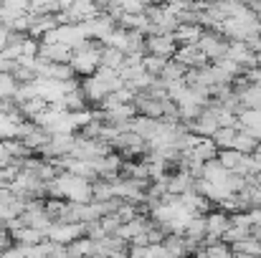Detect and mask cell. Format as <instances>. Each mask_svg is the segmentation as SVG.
Here are the masks:
<instances>
[{
    "instance_id": "cell-1",
    "label": "cell",
    "mask_w": 261,
    "mask_h": 258,
    "mask_svg": "<svg viewBox=\"0 0 261 258\" xmlns=\"http://www.w3.org/2000/svg\"><path fill=\"white\" fill-rule=\"evenodd\" d=\"M101 51H104V43L101 41H89L87 46L76 48L74 56H71V69L76 76L82 79H89L99 71L101 66Z\"/></svg>"
},
{
    "instance_id": "cell-2",
    "label": "cell",
    "mask_w": 261,
    "mask_h": 258,
    "mask_svg": "<svg viewBox=\"0 0 261 258\" xmlns=\"http://www.w3.org/2000/svg\"><path fill=\"white\" fill-rule=\"evenodd\" d=\"M205 228H208V236H205V241L200 243L203 248L223 241V236H226L228 228H231V215L223 213V210H211V213L205 215Z\"/></svg>"
},
{
    "instance_id": "cell-3",
    "label": "cell",
    "mask_w": 261,
    "mask_h": 258,
    "mask_svg": "<svg viewBox=\"0 0 261 258\" xmlns=\"http://www.w3.org/2000/svg\"><path fill=\"white\" fill-rule=\"evenodd\" d=\"M46 238L59 246H71L74 241L87 238V228H84V223H54Z\"/></svg>"
},
{
    "instance_id": "cell-4",
    "label": "cell",
    "mask_w": 261,
    "mask_h": 258,
    "mask_svg": "<svg viewBox=\"0 0 261 258\" xmlns=\"http://www.w3.org/2000/svg\"><path fill=\"white\" fill-rule=\"evenodd\" d=\"M198 48H200V53L208 59V61H221L226 53H228V41L221 36V33H216V31H205L203 33V38L198 41Z\"/></svg>"
},
{
    "instance_id": "cell-5",
    "label": "cell",
    "mask_w": 261,
    "mask_h": 258,
    "mask_svg": "<svg viewBox=\"0 0 261 258\" xmlns=\"http://www.w3.org/2000/svg\"><path fill=\"white\" fill-rule=\"evenodd\" d=\"M74 145H76V134H56L41 150V155L46 160H61V157H69L74 152Z\"/></svg>"
},
{
    "instance_id": "cell-6",
    "label": "cell",
    "mask_w": 261,
    "mask_h": 258,
    "mask_svg": "<svg viewBox=\"0 0 261 258\" xmlns=\"http://www.w3.org/2000/svg\"><path fill=\"white\" fill-rule=\"evenodd\" d=\"M185 129L193 132V134L200 137V139H213V134L221 129V124H218V117H216L211 109H203V114H200L195 122L185 124Z\"/></svg>"
},
{
    "instance_id": "cell-7",
    "label": "cell",
    "mask_w": 261,
    "mask_h": 258,
    "mask_svg": "<svg viewBox=\"0 0 261 258\" xmlns=\"http://www.w3.org/2000/svg\"><path fill=\"white\" fill-rule=\"evenodd\" d=\"M145 48H147V56H158L165 61L175 59V53H177V43L173 36H147Z\"/></svg>"
},
{
    "instance_id": "cell-8",
    "label": "cell",
    "mask_w": 261,
    "mask_h": 258,
    "mask_svg": "<svg viewBox=\"0 0 261 258\" xmlns=\"http://www.w3.org/2000/svg\"><path fill=\"white\" fill-rule=\"evenodd\" d=\"M226 59H231L233 64H239L244 71L259 66V64H256V53H254L244 41H228V53H226Z\"/></svg>"
},
{
    "instance_id": "cell-9",
    "label": "cell",
    "mask_w": 261,
    "mask_h": 258,
    "mask_svg": "<svg viewBox=\"0 0 261 258\" xmlns=\"http://www.w3.org/2000/svg\"><path fill=\"white\" fill-rule=\"evenodd\" d=\"M175 61L182 64L188 71H193V69H205V66H208V59L200 53L198 46H177Z\"/></svg>"
},
{
    "instance_id": "cell-10",
    "label": "cell",
    "mask_w": 261,
    "mask_h": 258,
    "mask_svg": "<svg viewBox=\"0 0 261 258\" xmlns=\"http://www.w3.org/2000/svg\"><path fill=\"white\" fill-rule=\"evenodd\" d=\"M203 33H205V28L198 25V23H180L175 28L173 38L177 46H198V41L203 38Z\"/></svg>"
},
{
    "instance_id": "cell-11",
    "label": "cell",
    "mask_w": 261,
    "mask_h": 258,
    "mask_svg": "<svg viewBox=\"0 0 261 258\" xmlns=\"http://www.w3.org/2000/svg\"><path fill=\"white\" fill-rule=\"evenodd\" d=\"M163 246H165V251H168V256L170 258H188L190 253L198 251L195 243H190L185 236H175V233H170V236L165 238Z\"/></svg>"
},
{
    "instance_id": "cell-12",
    "label": "cell",
    "mask_w": 261,
    "mask_h": 258,
    "mask_svg": "<svg viewBox=\"0 0 261 258\" xmlns=\"http://www.w3.org/2000/svg\"><path fill=\"white\" fill-rule=\"evenodd\" d=\"M193 185H195V180L188 172L175 170L168 175V195H173V197H182V195L193 192Z\"/></svg>"
},
{
    "instance_id": "cell-13",
    "label": "cell",
    "mask_w": 261,
    "mask_h": 258,
    "mask_svg": "<svg viewBox=\"0 0 261 258\" xmlns=\"http://www.w3.org/2000/svg\"><path fill=\"white\" fill-rule=\"evenodd\" d=\"M135 109H137V117L163 119V101H155V99H150L147 94H137V99H135Z\"/></svg>"
},
{
    "instance_id": "cell-14",
    "label": "cell",
    "mask_w": 261,
    "mask_h": 258,
    "mask_svg": "<svg viewBox=\"0 0 261 258\" xmlns=\"http://www.w3.org/2000/svg\"><path fill=\"white\" fill-rule=\"evenodd\" d=\"M160 129V119H150V117H135L129 122V132H135L137 137H142L145 142L152 139Z\"/></svg>"
},
{
    "instance_id": "cell-15",
    "label": "cell",
    "mask_w": 261,
    "mask_h": 258,
    "mask_svg": "<svg viewBox=\"0 0 261 258\" xmlns=\"http://www.w3.org/2000/svg\"><path fill=\"white\" fill-rule=\"evenodd\" d=\"M10 238L15 241V246H23V248H33V246H41V243L46 241V236H43L41 231L31 228V225H23L20 231L10 233Z\"/></svg>"
},
{
    "instance_id": "cell-16",
    "label": "cell",
    "mask_w": 261,
    "mask_h": 258,
    "mask_svg": "<svg viewBox=\"0 0 261 258\" xmlns=\"http://www.w3.org/2000/svg\"><path fill=\"white\" fill-rule=\"evenodd\" d=\"M20 142H23V145H25V147H28L31 152H41V150H43V147H46V145L51 142V134H48L46 129H41V127H38V124L33 122L31 132H28V134H25V137H23Z\"/></svg>"
},
{
    "instance_id": "cell-17",
    "label": "cell",
    "mask_w": 261,
    "mask_h": 258,
    "mask_svg": "<svg viewBox=\"0 0 261 258\" xmlns=\"http://www.w3.org/2000/svg\"><path fill=\"white\" fill-rule=\"evenodd\" d=\"M82 91H84V96H87L89 104H96V106H99V104H101V101H104V99L109 96V94L104 91V86L99 84V81H96L94 76H89V79H82Z\"/></svg>"
},
{
    "instance_id": "cell-18",
    "label": "cell",
    "mask_w": 261,
    "mask_h": 258,
    "mask_svg": "<svg viewBox=\"0 0 261 258\" xmlns=\"http://www.w3.org/2000/svg\"><path fill=\"white\" fill-rule=\"evenodd\" d=\"M205 236H208V228H205V215H195L190 223H188V228H185V238L190 241V243H203L205 241Z\"/></svg>"
},
{
    "instance_id": "cell-19",
    "label": "cell",
    "mask_w": 261,
    "mask_h": 258,
    "mask_svg": "<svg viewBox=\"0 0 261 258\" xmlns=\"http://www.w3.org/2000/svg\"><path fill=\"white\" fill-rule=\"evenodd\" d=\"M18 111H20L25 119L36 122L41 114H46V111H48V101H43V99L38 96V99H31V101H23V104H18Z\"/></svg>"
},
{
    "instance_id": "cell-20",
    "label": "cell",
    "mask_w": 261,
    "mask_h": 258,
    "mask_svg": "<svg viewBox=\"0 0 261 258\" xmlns=\"http://www.w3.org/2000/svg\"><path fill=\"white\" fill-rule=\"evenodd\" d=\"M64 106H66V111H69V114L87 111L89 101H87V96H84V91H82V86H79V89H74V91H69V94L64 96Z\"/></svg>"
},
{
    "instance_id": "cell-21",
    "label": "cell",
    "mask_w": 261,
    "mask_h": 258,
    "mask_svg": "<svg viewBox=\"0 0 261 258\" xmlns=\"http://www.w3.org/2000/svg\"><path fill=\"white\" fill-rule=\"evenodd\" d=\"M124 61H127V53H122V51H117V48L104 46V51H101V69L119 71V69L124 66Z\"/></svg>"
},
{
    "instance_id": "cell-22",
    "label": "cell",
    "mask_w": 261,
    "mask_h": 258,
    "mask_svg": "<svg viewBox=\"0 0 261 258\" xmlns=\"http://www.w3.org/2000/svg\"><path fill=\"white\" fill-rule=\"evenodd\" d=\"M239 129H244V132L261 129V109H241L239 111Z\"/></svg>"
},
{
    "instance_id": "cell-23",
    "label": "cell",
    "mask_w": 261,
    "mask_h": 258,
    "mask_svg": "<svg viewBox=\"0 0 261 258\" xmlns=\"http://www.w3.org/2000/svg\"><path fill=\"white\" fill-rule=\"evenodd\" d=\"M66 251H69L71 258H91L94 251H96V243L89 241V238H79V241H74L71 246H66Z\"/></svg>"
},
{
    "instance_id": "cell-24",
    "label": "cell",
    "mask_w": 261,
    "mask_h": 258,
    "mask_svg": "<svg viewBox=\"0 0 261 258\" xmlns=\"http://www.w3.org/2000/svg\"><path fill=\"white\" fill-rule=\"evenodd\" d=\"M236 96L241 101V109H261V86H249Z\"/></svg>"
},
{
    "instance_id": "cell-25",
    "label": "cell",
    "mask_w": 261,
    "mask_h": 258,
    "mask_svg": "<svg viewBox=\"0 0 261 258\" xmlns=\"http://www.w3.org/2000/svg\"><path fill=\"white\" fill-rule=\"evenodd\" d=\"M218 147H216V142L213 139H200V145L190 152V155H195L200 162H211V160H218Z\"/></svg>"
},
{
    "instance_id": "cell-26",
    "label": "cell",
    "mask_w": 261,
    "mask_h": 258,
    "mask_svg": "<svg viewBox=\"0 0 261 258\" xmlns=\"http://www.w3.org/2000/svg\"><path fill=\"white\" fill-rule=\"evenodd\" d=\"M256 145H259V142H256L249 132L239 129V134H236V139H233V147H231V150H236V152H241V155H254Z\"/></svg>"
},
{
    "instance_id": "cell-27",
    "label": "cell",
    "mask_w": 261,
    "mask_h": 258,
    "mask_svg": "<svg viewBox=\"0 0 261 258\" xmlns=\"http://www.w3.org/2000/svg\"><path fill=\"white\" fill-rule=\"evenodd\" d=\"M91 192H94V203H107L114 197V187H112V180H96L91 182Z\"/></svg>"
},
{
    "instance_id": "cell-28",
    "label": "cell",
    "mask_w": 261,
    "mask_h": 258,
    "mask_svg": "<svg viewBox=\"0 0 261 258\" xmlns=\"http://www.w3.org/2000/svg\"><path fill=\"white\" fill-rule=\"evenodd\" d=\"M236 134H239V129H236V127H221V129L213 134V142H216V147H218V150H231V147H233Z\"/></svg>"
},
{
    "instance_id": "cell-29",
    "label": "cell",
    "mask_w": 261,
    "mask_h": 258,
    "mask_svg": "<svg viewBox=\"0 0 261 258\" xmlns=\"http://www.w3.org/2000/svg\"><path fill=\"white\" fill-rule=\"evenodd\" d=\"M244 157H246V155H241V152H236V150H221V152H218V162L228 172L239 170V165L244 162Z\"/></svg>"
},
{
    "instance_id": "cell-30",
    "label": "cell",
    "mask_w": 261,
    "mask_h": 258,
    "mask_svg": "<svg viewBox=\"0 0 261 258\" xmlns=\"http://www.w3.org/2000/svg\"><path fill=\"white\" fill-rule=\"evenodd\" d=\"M185 74H188V69H185L182 64H177L175 59H170V61H168V69H165V74L160 76V81H165V84L182 81V79H185Z\"/></svg>"
},
{
    "instance_id": "cell-31",
    "label": "cell",
    "mask_w": 261,
    "mask_h": 258,
    "mask_svg": "<svg viewBox=\"0 0 261 258\" xmlns=\"http://www.w3.org/2000/svg\"><path fill=\"white\" fill-rule=\"evenodd\" d=\"M104 46H109V48H117V51H122V53H127V46H129V31H124V28H117L107 41H104Z\"/></svg>"
},
{
    "instance_id": "cell-32",
    "label": "cell",
    "mask_w": 261,
    "mask_h": 258,
    "mask_svg": "<svg viewBox=\"0 0 261 258\" xmlns=\"http://www.w3.org/2000/svg\"><path fill=\"white\" fill-rule=\"evenodd\" d=\"M142 66H145V71H147L150 76L160 79V76L165 74V69H168V61H165V59H158V56H145Z\"/></svg>"
},
{
    "instance_id": "cell-33",
    "label": "cell",
    "mask_w": 261,
    "mask_h": 258,
    "mask_svg": "<svg viewBox=\"0 0 261 258\" xmlns=\"http://www.w3.org/2000/svg\"><path fill=\"white\" fill-rule=\"evenodd\" d=\"M3 145H5L8 155L13 157V162H18V160H28V157H31V150H28L20 139H8V142H3Z\"/></svg>"
},
{
    "instance_id": "cell-34",
    "label": "cell",
    "mask_w": 261,
    "mask_h": 258,
    "mask_svg": "<svg viewBox=\"0 0 261 258\" xmlns=\"http://www.w3.org/2000/svg\"><path fill=\"white\" fill-rule=\"evenodd\" d=\"M18 86L20 84L13 79V74H0V99H15Z\"/></svg>"
},
{
    "instance_id": "cell-35",
    "label": "cell",
    "mask_w": 261,
    "mask_h": 258,
    "mask_svg": "<svg viewBox=\"0 0 261 258\" xmlns=\"http://www.w3.org/2000/svg\"><path fill=\"white\" fill-rule=\"evenodd\" d=\"M205 253H208V258H233V251H231V246L228 243H213V246H205L203 248Z\"/></svg>"
},
{
    "instance_id": "cell-36",
    "label": "cell",
    "mask_w": 261,
    "mask_h": 258,
    "mask_svg": "<svg viewBox=\"0 0 261 258\" xmlns=\"http://www.w3.org/2000/svg\"><path fill=\"white\" fill-rule=\"evenodd\" d=\"M99 223H101V228H104V233H107V236H117V233H119V228L124 225L117 215H104Z\"/></svg>"
},
{
    "instance_id": "cell-37",
    "label": "cell",
    "mask_w": 261,
    "mask_h": 258,
    "mask_svg": "<svg viewBox=\"0 0 261 258\" xmlns=\"http://www.w3.org/2000/svg\"><path fill=\"white\" fill-rule=\"evenodd\" d=\"M137 215H140V208L132 205V203H122V208L117 210V218H119L122 223H129V220H135Z\"/></svg>"
},
{
    "instance_id": "cell-38",
    "label": "cell",
    "mask_w": 261,
    "mask_h": 258,
    "mask_svg": "<svg viewBox=\"0 0 261 258\" xmlns=\"http://www.w3.org/2000/svg\"><path fill=\"white\" fill-rule=\"evenodd\" d=\"M241 76L249 81V86H261V69L259 66H256V69H246Z\"/></svg>"
},
{
    "instance_id": "cell-39",
    "label": "cell",
    "mask_w": 261,
    "mask_h": 258,
    "mask_svg": "<svg viewBox=\"0 0 261 258\" xmlns=\"http://www.w3.org/2000/svg\"><path fill=\"white\" fill-rule=\"evenodd\" d=\"M0 258H28V248H23V246H10L8 251H3Z\"/></svg>"
},
{
    "instance_id": "cell-40",
    "label": "cell",
    "mask_w": 261,
    "mask_h": 258,
    "mask_svg": "<svg viewBox=\"0 0 261 258\" xmlns=\"http://www.w3.org/2000/svg\"><path fill=\"white\" fill-rule=\"evenodd\" d=\"M8 165H13V157L8 155V150H5V145L0 142V167H8Z\"/></svg>"
},
{
    "instance_id": "cell-41",
    "label": "cell",
    "mask_w": 261,
    "mask_h": 258,
    "mask_svg": "<svg viewBox=\"0 0 261 258\" xmlns=\"http://www.w3.org/2000/svg\"><path fill=\"white\" fill-rule=\"evenodd\" d=\"M249 218H251V225H254V228H261V208L249 210Z\"/></svg>"
},
{
    "instance_id": "cell-42",
    "label": "cell",
    "mask_w": 261,
    "mask_h": 258,
    "mask_svg": "<svg viewBox=\"0 0 261 258\" xmlns=\"http://www.w3.org/2000/svg\"><path fill=\"white\" fill-rule=\"evenodd\" d=\"M251 160H254V167H256V172H261V142L256 145V150H254Z\"/></svg>"
},
{
    "instance_id": "cell-43",
    "label": "cell",
    "mask_w": 261,
    "mask_h": 258,
    "mask_svg": "<svg viewBox=\"0 0 261 258\" xmlns=\"http://www.w3.org/2000/svg\"><path fill=\"white\" fill-rule=\"evenodd\" d=\"M256 64H259V69H261V53H259V56H256Z\"/></svg>"
},
{
    "instance_id": "cell-44",
    "label": "cell",
    "mask_w": 261,
    "mask_h": 258,
    "mask_svg": "<svg viewBox=\"0 0 261 258\" xmlns=\"http://www.w3.org/2000/svg\"><path fill=\"white\" fill-rule=\"evenodd\" d=\"M256 18H259V23H261V10H259V13H256Z\"/></svg>"
},
{
    "instance_id": "cell-45",
    "label": "cell",
    "mask_w": 261,
    "mask_h": 258,
    "mask_svg": "<svg viewBox=\"0 0 261 258\" xmlns=\"http://www.w3.org/2000/svg\"><path fill=\"white\" fill-rule=\"evenodd\" d=\"M0 8H3V3H0Z\"/></svg>"
}]
</instances>
